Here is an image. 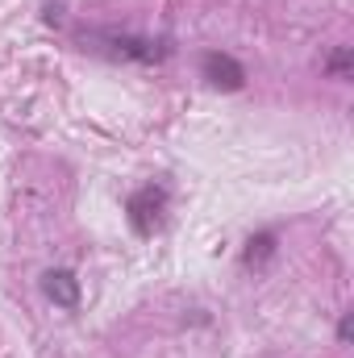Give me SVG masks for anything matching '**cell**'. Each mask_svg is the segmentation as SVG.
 <instances>
[{
  "label": "cell",
  "instance_id": "3957f363",
  "mask_svg": "<svg viewBox=\"0 0 354 358\" xmlns=\"http://www.w3.org/2000/svg\"><path fill=\"white\" fill-rule=\"evenodd\" d=\"M42 292H46V300H55L59 308H76V304H80V279H76V271H67V267L42 271Z\"/></svg>",
  "mask_w": 354,
  "mask_h": 358
},
{
  "label": "cell",
  "instance_id": "8992f818",
  "mask_svg": "<svg viewBox=\"0 0 354 358\" xmlns=\"http://www.w3.org/2000/svg\"><path fill=\"white\" fill-rule=\"evenodd\" d=\"M351 67H354V50L351 46H338V50L325 59V71H330L334 80H351Z\"/></svg>",
  "mask_w": 354,
  "mask_h": 358
},
{
  "label": "cell",
  "instance_id": "6da1fadb",
  "mask_svg": "<svg viewBox=\"0 0 354 358\" xmlns=\"http://www.w3.org/2000/svg\"><path fill=\"white\" fill-rule=\"evenodd\" d=\"M167 200L171 192L163 183H142L129 200H125V217H129V229L138 238H155L163 229V217H167Z\"/></svg>",
  "mask_w": 354,
  "mask_h": 358
},
{
  "label": "cell",
  "instance_id": "7a4b0ae2",
  "mask_svg": "<svg viewBox=\"0 0 354 358\" xmlns=\"http://www.w3.org/2000/svg\"><path fill=\"white\" fill-rule=\"evenodd\" d=\"M200 76L217 92H242L246 88V67L234 55H225V50H204L200 55Z\"/></svg>",
  "mask_w": 354,
  "mask_h": 358
},
{
  "label": "cell",
  "instance_id": "5b68a950",
  "mask_svg": "<svg viewBox=\"0 0 354 358\" xmlns=\"http://www.w3.org/2000/svg\"><path fill=\"white\" fill-rule=\"evenodd\" d=\"M108 46H117V55L138 59V63H159V59L167 55V46H159V42H142V38H108Z\"/></svg>",
  "mask_w": 354,
  "mask_h": 358
},
{
  "label": "cell",
  "instance_id": "277c9868",
  "mask_svg": "<svg viewBox=\"0 0 354 358\" xmlns=\"http://www.w3.org/2000/svg\"><path fill=\"white\" fill-rule=\"evenodd\" d=\"M275 246H279V238L263 229V234H255L250 242H246V250H242V267L246 271H263L271 259H275Z\"/></svg>",
  "mask_w": 354,
  "mask_h": 358
},
{
  "label": "cell",
  "instance_id": "52a82bcc",
  "mask_svg": "<svg viewBox=\"0 0 354 358\" xmlns=\"http://www.w3.org/2000/svg\"><path fill=\"white\" fill-rule=\"evenodd\" d=\"M351 334H354V317L346 313V317H342V325H338V342H351Z\"/></svg>",
  "mask_w": 354,
  "mask_h": 358
}]
</instances>
